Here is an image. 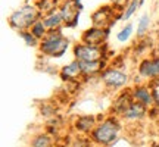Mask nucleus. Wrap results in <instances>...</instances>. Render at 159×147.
<instances>
[{"label": "nucleus", "instance_id": "obj_13", "mask_svg": "<svg viewBox=\"0 0 159 147\" xmlns=\"http://www.w3.org/2000/svg\"><path fill=\"white\" fill-rule=\"evenodd\" d=\"M134 102V97L131 94V90L122 91L116 99L114 100V105H112V112L116 115V116H122L124 112L131 106V103Z\"/></svg>", "mask_w": 159, "mask_h": 147}, {"label": "nucleus", "instance_id": "obj_18", "mask_svg": "<svg viewBox=\"0 0 159 147\" xmlns=\"http://www.w3.org/2000/svg\"><path fill=\"white\" fill-rule=\"evenodd\" d=\"M133 34H134V25H133L131 22L125 24L124 27L116 33V41L121 43V44H125V43L131 38V35Z\"/></svg>", "mask_w": 159, "mask_h": 147}, {"label": "nucleus", "instance_id": "obj_25", "mask_svg": "<svg viewBox=\"0 0 159 147\" xmlns=\"http://www.w3.org/2000/svg\"><path fill=\"white\" fill-rule=\"evenodd\" d=\"M130 3V0H111V5L114 6L118 12H124L125 6Z\"/></svg>", "mask_w": 159, "mask_h": 147}, {"label": "nucleus", "instance_id": "obj_12", "mask_svg": "<svg viewBox=\"0 0 159 147\" xmlns=\"http://www.w3.org/2000/svg\"><path fill=\"white\" fill-rule=\"evenodd\" d=\"M81 63V71L84 78L97 77L108 68V59H99V60H91V62H80Z\"/></svg>", "mask_w": 159, "mask_h": 147}, {"label": "nucleus", "instance_id": "obj_27", "mask_svg": "<svg viewBox=\"0 0 159 147\" xmlns=\"http://www.w3.org/2000/svg\"><path fill=\"white\" fill-rule=\"evenodd\" d=\"M158 79H159V78H158Z\"/></svg>", "mask_w": 159, "mask_h": 147}, {"label": "nucleus", "instance_id": "obj_2", "mask_svg": "<svg viewBox=\"0 0 159 147\" xmlns=\"http://www.w3.org/2000/svg\"><path fill=\"white\" fill-rule=\"evenodd\" d=\"M69 44H71V41L63 35L62 29H49L44 38L40 40V46L37 49H39L40 55H43V56L59 59L66 53Z\"/></svg>", "mask_w": 159, "mask_h": 147}, {"label": "nucleus", "instance_id": "obj_26", "mask_svg": "<svg viewBox=\"0 0 159 147\" xmlns=\"http://www.w3.org/2000/svg\"><path fill=\"white\" fill-rule=\"evenodd\" d=\"M143 3H144V0H140V5L143 6Z\"/></svg>", "mask_w": 159, "mask_h": 147}, {"label": "nucleus", "instance_id": "obj_24", "mask_svg": "<svg viewBox=\"0 0 159 147\" xmlns=\"http://www.w3.org/2000/svg\"><path fill=\"white\" fill-rule=\"evenodd\" d=\"M91 138H83V137H78L72 141V146L71 147H91Z\"/></svg>", "mask_w": 159, "mask_h": 147}, {"label": "nucleus", "instance_id": "obj_23", "mask_svg": "<svg viewBox=\"0 0 159 147\" xmlns=\"http://www.w3.org/2000/svg\"><path fill=\"white\" fill-rule=\"evenodd\" d=\"M149 85L152 88V94H153V100H155V106H159V79H152L149 81Z\"/></svg>", "mask_w": 159, "mask_h": 147}, {"label": "nucleus", "instance_id": "obj_3", "mask_svg": "<svg viewBox=\"0 0 159 147\" xmlns=\"http://www.w3.org/2000/svg\"><path fill=\"white\" fill-rule=\"evenodd\" d=\"M121 124L116 116L105 118L102 122H97L94 130L90 132L91 141L97 146H109L118 138Z\"/></svg>", "mask_w": 159, "mask_h": 147}, {"label": "nucleus", "instance_id": "obj_17", "mask_svg": "<svg viewBox=\"0 0 159 147\" xmlns=\"http://www.w3.org/2000/svg\"><path fill=\"white\" fill-rule=\"evenodd\" d=\"M150 24H152V18L149 13H143L142 16L139 18L137 21V38H142V37H146L150 29Z\"/></svg>", "mask_w": 159, "mask_h": 147}, {"label": "nucleus", "instance_id": "obj_8", "mask_svg": "<svg viewBox=\"0 0 159 147\" xmlns=\"http://www.w3.org/2000/svg\"><path fill=\"white\" fill-rule=\"evenodd\" d=\"M59 9H61L62 16L65 19V27L66 28L77 27L80 19V13L83 11V5H78L75 0H62Z\"/></svg>", "mask_w": 159, "mask_h": 147}, {"label": "nucleus", "instance_id": "obj_21", "mask_svg": "<svg viewBox=\"0 0 159 147\" xmlns=\"http://www.w3.org/2000/svg\"><path fill=\"white\" fill-rule=\"evenodd\" d=\"M19 37L22 38V41L25 44L28 46V47H39L40 46V40L35 37L30 29H25V31H21V33H18Z\"/></svg>", "mask_w": 159, "mask_h": 147}, {"label": "nucleus", "instance_id": "obj_16", "mask_svg": "<svg viewBox=\"0 0 159 147\" xmlns=\"http://www.w3.org/2000/svg\"><path fill=\"white\" fill-rule=\"evenodd\" d=\"M146 113H148V106H144L143 103L134 100V102L131 103L130 108L124 112L122 118H125L127 121H139V119L144 118Z\"/></svg>", "mask_w": 159, "mask_h": 147}, {"label": "nucleus", "instance_id": "obj_15", "mask_svg": "<svg viewBox=\"0 0 159 147\" xmlns=\"http://www.w3.org/2000/svg\"><path fill=\"white\" fill-rule=\"evenodd\" d=\"M97 125V119L93 115H81L77 118L74 124V128L81 134H90Z\"/></svg>", "mask_w": 159, "mask_h": 147}, {"label": "nucleus", "instance_id": "obj_4", "mask_svg": "<svg viewBox=\"0 0 159 147\" xmlns=\"http://www.w3.org/2000/svg\"><path fill=\"white\" fill-rule=\"evenodd\" d=\"M91 25L99 28H112L119 19H122V12H118L112 5H103L91 13Z\"/></svg>", "mask_w": 159, "mask_h": 147}, {"label": "nucleus", "instance_id": "obj_9", "mask_svg": "<svg viewBox=\"0 0 159 147\" xmlns=\"http://www.w3.org/2000/svg\"><path fill=\"white\" fill-rule=\"evenodd\" d=\"M137 72L140 78L146 81L159 78V56L143 57L137 66Z\"/></svg>", "mask_w": 159, "mask_h": 147}, {"label": "nucleus", "instance_id": "obj_22", "mask_svg": "<svg viewBox=\"0 0 159 147\" xmlns=\"http://www.w3.org/2000/svg\"><path fill=\"white\" fill-rule=\"evenodd\" d=\"M30 31H31V33H33V34H34L39 40H43L44 38V35L47 34V31H49V29H47V27L44 25L43 19H39V21H37V22L30 28Z\"/></svg>", "mask_w": 159, "mask_h": 147}, {"label": "nucleus", "instance_id": "obj_19", "mask_svg": "<svg viewBox=\"0 0 159 147\" xmlns=\"http://www.w3.org/2000/svg\"><path fill=\"white\" fill-rule=\"evenodd\" d=\"M142 7L140 0H130V3L125 6L124 12H122V21H130L131 18L137 13V11Z\"/></svg>", "mask_w": 159, "mask_h": 147}, {"label": "nucleus", "instance_id": "obj_6", "mask_svg": "<svg viewBox=\"0 0 159 147\" xmlns=\"http://www.w3.org/2000/svg\"><path fill=\"white\" fill-rule=\"evenodd\" d=\"M99 77H100V81L105 84V87H108L109 90L124 88L130 82V75L115 66H108Z\"/></svg>", "mask_w": 159, "mask_h": 147}, {"label": "nucleus", "instance_id": "obj_14", "mask_svg": "<svg viewBox=\"0 0 159 147\" xmlns=\"http://www.w3.org/2000/svg\"><path fill=\"white\" fill-rule=\"evenodd\" d=\"M43 22L47 27V29H62V27H65V19L62 16V12L61 9L56 11H52L49 13L43 15Z\"/></svg>", "mask_w": 159, "mask_h": 147}, {"label": "nucleus", "instance_id": "obj_10", "mask_svg": "<svg viewBox=\"0 0 159 147\" xmlns=\"http://www.w3.org/2000/svg\"><path fill=\"white\" fill-rule=\"evenodd\" d=\"M59 77L63 82H77L80 78H83V71H81L80 60L74 59L69 63L63 65L59 71Z\"/></svg>", "mask_w": 159, "mask_h": 147}, {"label": "nucleus", "instance_id": "obj_20", "mask_svg": "<svg viewBox=\"0 0 159 147\" xmlns=\"http://www.w3.org/2000/svg\"><path fill=\"white\" fill-rule=\"evenodd\" d=\"M31 147H53V140L47 134H39L33 138Z\"/></svg>", "mask_w": 159, "mask_h": 147}, {"label": "nucleus", "instance_id": "obj_5", "mask_svg": "<svg viewBox=\"0 0 159 147\" xmlns=\"http://www.w3.org/2000/svg\"><path fill=\"white\" fill-rule=\"evenodd\" d=\"M106 50H108V43L103 44L102 47H97V46H90L80 41L72 47V55H74V59L80 62H91L99 59H108Z\"/></svg>", "mask_w": 159, "mask_h": 147}, {"label": "nucleus", "instance_id": "obj_7", "mask_svg": "<svg viewBox=\"0 0 159 147\" xmlns=\"http://www.w3.org/2000/svg\"><path fill=\"white\" fill-rule=\"evenodd\" d=\"M111 35V28H99V27H93L87 28L81 34L80 41L85 43V44L90 46H97V47H102L103 44L108 43V38Z\"/></svg>", "mask_w": 159, "mask_h": 147}, {"label": "nucleus", "instance_id": "obj_1", "mask_svg": "<svg viewBox=\"0 0 159 147\" xmlns=\"http://www.w3.org/2000/svg\"><path fill=\"white\" fill-rule=\"evenodd\" d=\"M41 18H43V13L39 9L37 3H25L7 16V24L13 31L21 33V31L30 29Z\"/></svg>", "mask_w": 159, "mask_h": 147}, {"label": "nucleus", "instance_id": "obj_11", "mask_svg": "<svg viewBox=\"0 0 159 147\" xmlns=\"http://www.w3.org/2000/svg\"><path fill=\"white\" fill-rule=\"evenodd\" d=\"M131 94L134 97V100L143 103L144 106L152 108L155 105L153 94H152V88L149 84H137L131 88Z\"/></svg>", "mask_w": 159, "mask_h": 147}]
</instances>
